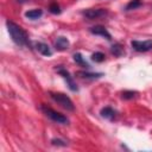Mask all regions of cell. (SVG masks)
Segmentation results:
<instances>
[{"label": "cell", "instance_id": "obj_1", "mask_svg": "<svg viewBox=\"0 0 152 152\" xmlns=\"http://www.w3.org/2000/svg\"><path fill=\"white\" fill-rule=\"evenodd\" d=\"M6 26H7V30H8V33L11 36L12 40L17 45H19V46L28 45V34L21 26H19L18 24H15L11 20L6 21Z\"/></svg>", "mask_w": 152, "mask_h": 152}, {"label": "cell", "instance_id": "obj_2", "mask_svg": "<svg viewBox=\"0 0 152 152\" xmlns=\"http://www.w3.org/2000/svg\"><path fill=\"white\" fill-rule=\"evenodd\" d=\"M50 96L55 102H57L64 109H66L69 112H72L75 109V106H74L71 99L69 96H66L65 94H63V93H50Z\"/></svg>", "mask_w": 152, "mask_h": 152}, {"label": "cell", "instance_id": "obj_3", "mask_svg": "<svg viewBox=\"0 0 152 152\" xmlns=\"http://www.w3.org/2000/svg\"><path fill=\"white\" fill-rule=\"evenodd\" d=\"M40 110H42L48 118H50L52 121H55V122H57V124L66 125V124L69 122V120H68L66 116H64L63 114H61V113H58V112L51 109L50 107H46V106L42 104V106H40Z\"/></svg>", "mask_w": 152, "mask_h": 152}, {"label": "cell", "instance_id": "obj_4", "mask_svg": "<svg viewBox=\"0 0 152 152\" xmlns=\"http://www.w3.org/2000/svg\"><path fill=\"white\" fill-rule=\"evenodd\" d=\"M56 71L66 81V84H68V87H69V89H70L71 91H77V90H78L77 84L75 83L74 78L71 77L70 72H69L66 69H64V68H62V66H58V68H56Z\"/></svg>", "mask_w": 152, "mask_h": 152}, {"label": "cell", "instance_id": "obj_5", "mask_svg": "<svg viewBox=\"0 0 152 152\" xmlns=\"http://www.w3.org/2000/svg\"><path fill=\"white\" fill-rule=\"evenodd\" d=\"M132 48L138 52H147L152 50V39L148 40H132Z\"/></svg>", "mask_w": 152, "mask_h": 152}, {"label": "cell", "instance_id": "obj_6", "mask_svg": "<svg viewBox=\"0 0 152 152\" xmlns=\"http://www.w3.org/2000/svg\"><path fill=\"white\" fill-rule=\"evenodd\" d=\"M82 15L90 19V20L97 19V18L107 15V10H104V8H88V10H84L82 12Z\"/></svg>", "mask_w": 152, "mask_h": 152}, {"label": "cell", "instance_id": "obj_7", "mask_svg": "<svg viewBox=\"0 0 152 152\" xmlns=\"http://www.w3.org/2000/svg\"><path fill=\"white\" fill-rule=\"evenodd\" d=\"M89 31H90V33H93V34H95V36H101V37H103V38H106V39H108V40L112 39L110 33H109V32L107 31V28H106L104 26H102V25H95V26L90 27Z\"/></svg>", "mask_w": 152, "mask_h": 152}, {"label": "cell", "instance_id": "obj_8", "mask_svg": "<svg viewBox=\"0 0 152 152\" xmlns=\"http://www.w3.org/2000/svg\"><path fill=\"white\" fill-rule=\"evenodd\" d=\"M69 46H70V42L68 40L66 37H63V36L57 37V39H56V42H55V48H56V50H58V51H64V50H66Z\"/></svg>", "mask_w": 152, "mask_h": 152}, {"label": "cell", "instance_id": "obj_9", "mask_svg": "<svg viewBox=\"0 0 152 152\" xmlns=\"http://www.w3.org/2000/svg\"><path fill=\"white\" fill-rule=\"evenodd\" d=\"M36 49H37L38 52H39L40 55H43V56H46V57L52 56V51H51L50 46H49L48 44H45V43H42V42L36 43Z\"/></svg>", "mask_w": 152, "mask_h": 152}, {"label": "cell", "instance_id": "obj_10", "mask_svg": "<svg viewBox=\"0 0 152 152\" xmlns=\"http://www.w3.org/2000/svg\"><path fill=\"white\" fill-rule=\"evenodd\" d=\"M100 114H101L102 118H104V119H107V120H113V119L116 116V110H115L114 108L107 106V107H103V108L101 109Z\"/></svg>", "mask_w": 152, "mask_h": 152}, {"label": "cell", "instance_id": "obj_11", "mask_svg": "<svg viewBox=\"0 0 152 152\" xmlns=\"http://www.w3.org/2000/svg\"><path fill=\"white\" fill-rule=\"evenodd\" d=\"M76 75L82 78H89V80H96L103 76L102 72H89V71H77Z\"/></svg>", "mask_w": 152, "mask_h": 152}, {"label": "cell", "instance_id": "obj_12", "mask_svg": "<svg viewBox=\"0 0 152 152\" xmlns=\"http://www.w3.org/2000/svg\"><path fill=\"white\" fill-rule=\"evenodd\" d=\"M43 15V11L40 8H33V10H30L27 12H25V17L31 19V20H36L38 18H40Z\"/></svg>", "mask_w": 152, "mask_h": 152}, {"label": "cell", "instance_id": "obj_13", "mask_svg": "<svg viewBox=\"0 0 152 152\" xmlns=\"http://www.w3.org/2000/svg\"><path fill=\"white\" fill-rule=\"evenodd\" d=\"M72 57H74V61H75V62L78 64V65H81V66H84V68H89V66H90V65L87 63V61H86V59L82 57V55H81L80 52H76V53H74V56H72Z\"/></svg>", "mask_w": 152, "mask_h": 152}, {"label": "cell", "instance_id": "obj_14", "mask_svg": "<svg viewBox=\"0 0 152 152\" xmlns=\"http://www.w3.org/2000/svg\"><path fill=\"white\" fill-rule=\"evenodd\" d=\"M110 52H112L114 56L120 57V56L124 53V48L121 46V44L115 43V44H113V45H112V48H110Z\"/></svg>", "mask_w": 152, "mask_h": 152}, {"label": "cell", "instance_id": "obj_15", "mask_svg": "<svg viewBox=\"0 0 152 152\" xmlns=\"http://www.w3.org/2000/svg\"><path fill=\"white\" fill-rule=\"evenodd\" d=\"M140 6H141V0H131V1L126 5L125 10H126V11H131V10H135V8L140 7Z\"/></svg>", "mask_w": 152, "mask_h": 152}, {"label": "cell", "instance_id": "obj_16", "mask_svg": "<svg viewBox=\"0 0 152 152\" xmlns=\"http://www.w3.org/2000/svg\"><path fill=\"white\" fill-rule=\"evenodd\" d=\"M137 91H133V90H125V91H122L121 93V97L124 99V100H132V99H134L135 96H137Z\"/></svg>", "mask_w": 152, "mask_h": 152}, {"label": "cell", "instance_id": "obj_17", "mask_svg": "<svg viewBox=\"0 0 152 152\" xmlns=\"http://www.w3.org/2000/svg\"><path fill=\"white\" fill-rule=\"evenodd\" d=\"M104 53L103 52H100V51H97V52H94L93 55H91V59L94 61V62H96V63H101V62H103L104 61Z\"/></svg>", "mask_w": 152, "mask_h": 152}, {"label": "cell", "instance_id": "obj_18", "mask_svg": "<svg viewBox=\"0 0 152 152\" xmlns=\"http://www.w3.org/2000/svg\"><path fill=\"white\" fill-rule=\"evenodd\" d=\"M49 11H50L52 14H59V13H61V8H59V6H58L56 2H52V4L49 6Z\"/></svg>", "mask_w": 152, "mask_h": 152}, {"label": "cell", "instance_id": "obj_19", "mask_svg": "<svg viewBox=\"0 0 152 152\" xmlns=\"http://www.w3.org/2000/svg\"><path fill=\"white\" fill-rule=\"evenodd\" d=\"M51 144H52V145H57V146H66V142H65L64 140L57 139V138L52 139V140H51Z\"/></svg>", "mask_w": 152, "mask_h": 152}]
</instances>
